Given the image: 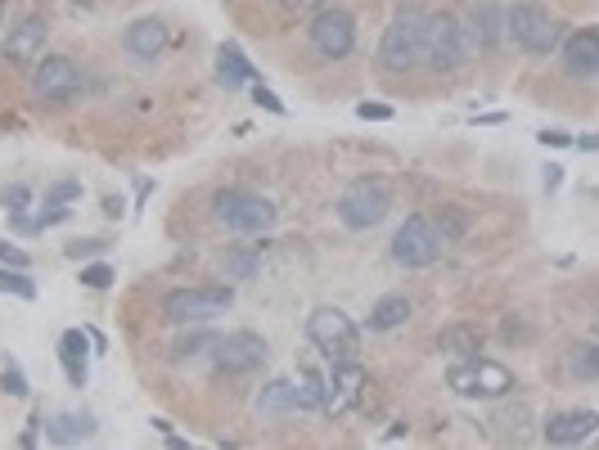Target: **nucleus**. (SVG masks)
Wrapping results in <instances>:
<instances>
[{
    "instance_id": "nucleus-23",
    "label": "nucleus",
    "mask_w": 599,
    "mask_h": 450,
    "mask_svg": "<svg viewBox=\"0 0 599 450\" xmlns=\"http://www.w3.org/2000/svg\"><path fill=\"white\" fill-rule=\"evenodd\" d=\"M221 333L208 324H185V333L172 342V365H190V360H208L217 351Z\"/></svg>"
},
{
    "instance_id": "nucleus-28",
    "label": "nucleus",
    "mask_w": 599,
    "mask_h": 450,
    "mask_svg": "<svg viewBox=\"0 0 599 450\" xmlns=\"http://www.w3.org/2000/svg\"><path fill=\"white\" fill-rule=\"evenodd\" d=\"M433 230L442 234V243H460L464 234L473 230V216L464 212V207L446 203V207H437V212H433Z\"/></svg>"
},
{
    "instance_id": "nucleus-50",
    "label": "nucleus",
    "mask_w": 599,
    "mask_h": 450,
    "mask_svg": "<svg viewBox=\"0 0 599 450\" xmlns=\"http://www.w3.org/2000/svg\"><path fill=\"white\" fill-rule=\"evenodd\" d=\"M0 14H5V0H0Z\"/></svg>"
},
{
    "instance_id": "nucleus-49",
    "label": "nucleus",
    "mask_w": 599,
    "mask_h": 450,
    "mask_svg": "<svg viewBox=\"0 0 599 450\" xmlns=\"http://www.w3.org/2000/svg\"><path fill=\"white\" fill-rule=\"evenodd\" d=\"M595 333H599V315H595Z\"/></svg>"
},
{
    "instance_id": "nucleus-22",
    "label": "nucleus",
    "mask_w": 599,
    "mask_h": 450,
    "mask_svg": "<svg viewBox=\"0 0 599 450\" xmlns=\"http://www.w3.org/2000/svg\"><path fill=\"white\" fill-rule=\"evenodd\" d=\"M253 410L262 419H280V414H298V383L293 378H266V387L257 392Z\"/></svg>"
},
{
    "instance_id": "nucleus-11",
    "label": "nucleus",
    "mask_w": 599,
    "mask_h": 450,
    "mask_svg": "<svg viewBox=\"0 0 599 450\" xmlns=\"http://www.w3.org/2000/svg\"><path fill=\"white\" fill-rule=\"evenodd\" d=\"M392 261L401 270H428L437 257H442V234L433 230V216H406L392 234Z\"/></svg>"
},
{
    "instance_id": "nucleus-42",
    "label": "nucleus",
    "mask_w": 599,
    "mask_h": 450,
    "mask_svg": "<svg viewBox=\"0 0 599 450\" xmlns=\"http://www.w3.org/2000/svg\"><path fill=\"white\" fill-rule=\"evenodd\" d=\"M356 117H365V122H388L392 104H370V99H365V104H356Z\"/></svg>"
},
{
    "instance_id": "nucleus-31",
    "label": "nucleus",
    "mask_w": 599,
    "mask_h": 450,
    "mask_svg": "<svg viewBox=\"0 0 599 450\" xmlns=\"http://www.w3.org/2000/svg\"><path fill=\"white\" fill-rule=\"evenodd\" d=\"M0 392H5V396H19V401H28V396H32L28 374H23V369L14 365L10 356H5V365H0Z\"/></svg>"
},
{
    "instance_id": "nucleus-17",
    "label": "nucleus",
    "mask_w": 599,
    "mask_h": 450,
    "mask_svg": "<svg viewBox=\"0 0 599 450\" xmlns=\"http://www.w3.org/2000/svg\"><path fill=\"white\" fill-rule=\"evenodd\" d=\"M167 41H172V32H167L163 18H136L127 27V36H122V50L136 63H158L167 54Z\"/></svg>"
},
{
    "instance_id": "nucleus-8",
    "label": "nucleus",
    "mask_w": 599,
    "mask_h": 450,
    "mask_svg": "<svg viewBox=\"0 0 599 450\" xmlns=\"http://www.w3.org/2000/svg\"><path fill=\"white\" fill-rule=\"evenodd\" d=\"M392 212V185L379 176H356L352 185L338 194V221L347 225V230H374V225H383Z\"/></svg>"
},
{
    "instance_id": "nucleus-29",
    "label": "nucleus",
    "mask_w": 599,
    "mask_h": 450,
    "mask_svg": "<svg viewBox=\"0 0 599 450\" xmlns=\"http://www.w3.org/2000/svg\"><path fill=\"white\" fill-rule=\"evenodd\" d=\"M568 374L577 383H599V342H577L568 351Z\"/></svg>"
},
{
    "instance_id": "nucleus-26",
    "label": "nucleus",
    "mask_w": 599,
    "mask_h": 450,
    "mask_svg": "<svg viewBox=\"0 0 599 450\" xmlns=\"http://www.w3.org/2000/svg\"><path fill=\"white\" fill-rule=\"evenodd\" d=\"M262 252H266V239L262 243H230L221 252V270L230 279H257L262 275Z\"/></svg>"
},
{
    "instance_id": "nucleus-14",
    "label": "nucleus",
    "mask_w": 599,
    "mask_h": 450,
    "mask_svg": "<svg viewBox=\"0 0 599 450\" xmlns=\"http://www.w3.org/2000/svg\"><path fill=\"white\" fill-rule=\"evenodd\" d=\"M563 77L572 81H595L599 77V27H577L559 41Z\"/></svg>"
},
{
    "instance_id": "nucleus-43",
    "label": "nucleus",
    "mask_w": 599,
    "mask_h": 450,
    "mask_svg": "<svg viewBox=\"0 0 599 450\" xmlns=\"http://www.w3.org/2000/svg\"><path fill=\"white\" fill-rule=\"evenodd\" d=\"M536 140H541L545 149H568V144H572V135H568V131H559V126H545V131L536 135Z\"/></svg>"
},
{
    "instance_id": "nucleus-16",
    "label": "nucleus",
    "mask_w": 599,
    "mask_h": 450,
    "mask_svg": "<svg viewBox=\"0 0 599 450\" xmlns=\"http://www.w3.org/2000/svg\"><path fill=\"white\" fill-rule=\"evenodd\" d=\"M599 432V410H554L541 423V437L550 446H581Z\"/></svg>"
},
{
    "instance_id": "nucleus-19",
    "label": "nucleus",
    "mask_w": 599,
    "mask_h": 450,
    "mask_svg": "<svg viewBox=\"0 0 599 450\" xmlns=\"http://www.w3.org/2000/svg\"><path fill=\"white\" fill-rule=\"evenodd\" d=\"M248 81H257V68L248 63L244 45H239V41H221L217 45V86L235 95V90H244Z\"/></svg>"
},
{
    "instance_id": "nucleus-10",
    "label": "nucleus",
    "mask_w": 599,
    "mask_h": 450,
    "mask_svg": "<svg viewBox=\"0 0 599 450\" xmlns=\"http://www.w3.org/2000/svg\"><path fill=\"white\" fill-rule=\"evenodd\" d=\"M86 77L77 68V59L68 54H41L37 68H32V99L37 104H73L82 95Z\"/></svg>"
},
{
    "instance_id": "nucleus-34",
    "label": "nucleus",
    "mask_w": 599,
    "mask_h": 450,
    "mask_svg": "<svg viewBox=\"0 0 599 450\" xmlns=\"http://www.w3.org/2000/svg\"><path fill=\"white\" fill-rule=\"evenodd\" d=\"M77 198H82V180H55L41 203H77Z\"/></svg>"
},
{
    "instance_id": "nucleus-46",
    "label": "nucleus",
    "mask_w": 599,
    "mask_h": 450,
    "mask_svg": "<svg viewBox=\"0 0 599 450\" xmlns=\"http://www.w3.org/2000/svg\"><path fill=\"white\" fill-rule=\"evenodd\" d=\"M572 144L586 149V153H599V135H572Z\"/></svg>"
},
{
    "instance_id": "nucleus-48",
    "label": "nucleus",
    "mask_w": 599,
    "mask_h": 450,
    "mask_svg": "<svg viewBox=\"0 0 599 450\" xmlns=\"http://www.w3.org/2000/svg\"><path fill=\"white\" fill-rule=\"evenodd\" d=\"M280 5H293V9H302V5H325V0H280Z\"/></svg>"
},
{
    "instance_id": "nucleus-5",
    "label": "nucleus",
    "mask_w": 599,
    "mask_h": 450,
    "mask_svg": "<svg viewBox=\"0 0 599 450\" xmlns=\"http://www.w3.org/2000/svg\"><path fill=\"white\" fill-rule=\"evenodd\" d=\"M230 306H235V288L230 284H181L172 288V293L163 297V315L172 324H212L221 320V315H230Z\"/></svg>"
},
{
    "instance_id": "nucleus-37",
    "label": "nucleus",
    "mask_w": 599,
    "mask_h": 450,
    "mask_svg": "<svg viewBox=\"0 0 599 450\" xmlns=\"http://www.w3.org/2000/svg\"><path fill=\"white\" fill-rule=\"evenodd\" d=\"M68 216H73V203H41L37 221H41V230H50V225H64Z\"/></svg>"
},
{
    "instance_id": "nucleus-12",
    "label": "nucleus",
    "mask_w": 599,
    "mask_h": 450,
    "mask_svg": "<svg viewBox=\"0 0 599 450\" xmlns=\"http://www.w3.org/2000/svg\"><path fill=\"white\" fill-rule=\"evenodd\" d=\"M212 365H217V374H253L257 365L266 360V338L253 329H235V333H221L217 351H212Z\"/></svg>"
},
{
    "instance_id": "nucleus-33",
    "label": "nucleus",
    "mask_w": 599,
    "mask_h": 450,
    "mask_svg": "<svg viewBox=\"0 0 599 450\" xmlns=\"http://www.w3.org/2000/svg\"><path fill=\"white\" fill-rule=\"evenodd\" d=\"M0 207H5V212H23V207H32V189L23 185V180L0 185Z\"/></svg>"
},
{
    "instance_id": "nucleus-32",
    "label": "nucleus",
    "mask_w": 599,
    "mask_h": 450,
    "mask_svg": "<svg viewBox=\"0 0 599 450\" xmlns=\"http://www.w3.org/2000/svg\"><path fill=\"white\" fill-rule=\"evenodd\" d=\"M113 279H118V275H113L109 261H86V266H82V288H95V293H100V288H109Z\"/></svg>"
},
{
    "instance_id": "nucleus-24",
    "label": "nucleus",
    "mask_w": 599,
    "mask_h": 450,
    "mask_svg": "<svg viewBox=\"0 0 599 450\" xmlns=\"http://www.w3.org/2000/svg\"><path fill=\"white\" fill-rule=\"evenodd\" d=\"M469 27H473V41L487 45V50L505 41V9H500V0H473Z\"/></svg>"
},
{
    "instance_id": "nucleus-18",
    "label": "nucleus",
    "mask_w": 599,
    "mask_h": 450,
    "mask_svg": "<svg viewBox=\"0 0 599 450\" xmlns=\"http://www.w3.org/2000/svg\"><path fill=\"white\" fill-rule=\"evenodd\" d=\"M91 333L86 329H64L59 333V365H64L68 383L73 387H86L91 383Z\"/></svg>"
},
{
    "instance_id": "nucleus-44",
    "label": "nucleus",
    "mask_w": 599,
    "mask_h": 450,
    "mask_svg": "<svg viewBox=\"0 0 599 450\" xmlns=\"http://www.w3.org/2000/svg\"><path fill=\"white\" fill-rule=\"evenodd\" d=\"M37 441H41V414H32L28 428L19 432V446H37Z\"/></svg>"
},
{
    "instance_id": "nucleus-4",
    "label": "nucleus",
    "mask_w": 599,
    "mask_h": 450,
    "mask_svg": "<svg viewBox=\"0 0 599 450\" xmlns=\"http://www.w3.org/2000/svg\"><path fill=\"white\" fill-rule=\"evenodd\" d=\"M505 36L523 54L545 59V54H554V45L563 41V23L545 5H536V0H514V5L505 9Z\"/></svg>"
},
{
    "instance_id": "nucleus-7",
    "label": "nucleus",
    "mask_w": 599,
    "mask_h": 450,
    "mask_svg": "<svg viewBox=\"0 0 599 450\" xmlns=\"http://www.w3.org/2000/svg\"><path fill=\"white\" fill-rule=\"evenodd\" d=\"M307 338L329 365L361 356V324H356L343 306H316V311L307 315Z\"/></svg>"
},
{
    "instance_id": "nucleus-3",
    "label": "nucleus",
    "mask_w": 599,
    "mask_h": 450,
    "mask_svg": "<svg viewBox=\"0 0 599 450\" xmlns=\"http://www.w3.org/2000/svg\"><path fill=\"white\" fill-rule=\"evenodd\" d=\"M212 216H217V225H226L230 234H271L280 212H275V203L266 194H257V189L221 185L217 194H212Z\"/></svg>"
},
{
    "instance_id": "nucleus-35",
    "label": "nucleus",
    "mask_w": 599,
    "mask_h": 450,
    "mask_svg": "<svg viewBox=\"0 0 599 450\" xmlns=\"http://www.w3.org/2000/svg\"><path fill=\"white\" fill-rule=\"evenodd\" d=\"M104 252H109V239H77V243H68V257H73V261L104 257Z\"/></svg>"
},
{
    "instance_id": "nucleus-9",
    "label": "nucleus",
    "mask_w": 599,
    "mask_h": 450,
    "mask_svg": "<svg viewBox=\"0 0 599 450\" xmlns=\"http://www.w3.org/2000/svg\"><path fill=\"white\" fill-rule=\"evenodd\" d=\"M356 14L352 9H343V5H325V9H316L311 14V23H307V41H311V50L320 54V59H352L356 54Z\"/></svg>"
},
{
    "instance_id": "nucleus-40",
    "label": "nucleus",
    "mask_w": 599,
    "mask_h": 450,
    "mask_svg": "<svg viewBox=\"0 0 599 450\" xmlns=\"http://www.w3.org/2000/svg\"><path fill=\"white\" fill-rule=\"evenodd\" d=\"M500 333H505L509 342H532V329H527L518 315H505V324H500Z\"/></svg>"
},
{
    "instance_id": "nucleus-38",
    "label": "nucleus",
    "mask_w": 599,
    "mask_h": 450,
    "mask_svg": "<svg viewBox=\"0 0 599 450\" xmlns=\"http://www.w3.org/2000/svg\"><path fill=\"white\" fill-rule=\"evenodd\" d=\"M253 104H257V108H266V113H280V117L289 113V104H284V99L275 95L271 86H253Z\"/></svg>"
},
{
    "instance_id": "nucleus-13",
    "label": "nucleus",
    "mask_w": 599,
    "mask_h": 450,
    "mask_svg": "<svg viewBox=\"0 0 599 450\" xmlns=\"http://www.w3.org/2000/svg\"><path fill=\"white\" fill-rule=\"evenodd\" d=\"M46 36H50V23L41 14H23L19 23L5 32V45H0V63H10V68H37L41 50H46Z\"/></svg>"
},
{
    "instance_id": "nucleus-39",
    "label": "nucleus",
    "mask_w": 599,
    "mask_h": 450,
    "mask_svg": "<svg viewBox=\"0 0 599 450\" xmlns=\"http://www.w3.org/2000/svg\"><path fill=\"white\" fill-rule=\"evenodd\" d=\"M0 266H19V270H32V257L19 248V243H5V239H0Z\"/></svg>"
},
{
    "instance_id": "nucleus-21",
    "label": "nucleus",
    "mask_w": 599,
    "mask_h": 450,
    "mask_svg": "<svg viewBox=\"0 0 599 450\" xmlns=\"http://www.w3.org/2000/svg\"><path fill=\"white\" fill-rule=\"evenodd\" d=\"M95 437V419L86 410H59L46 423V441L50 446H77V441Z\"/></svg>"
},
{
    "instance_id": "nucleus-2",
    "label": "nucleus",
    "mask_w": 599,
    "mask_h": 450,
    "mask_svg": "<svg viewBox=\"0 0 599 450\" xmlns=\"http://www.w3.org/2000/svg\"><path fill=\"white\" fill-rule=\"evenodd\" d=\"M446 387H451L455 396H464V401H505V396H514L518 378H514V369L500 365V360L469 356V360H451Z\"/></svg>"
},
{
    "instance_id": "nucleus-30",
    "label": "nucleus",
    "mask_w": 599,
    "mask_h": 450,
    "mask_svg": "<svg viewBox=\"0 0 599 450\" xmlns=\"http://www.w3.org/2000/svg\"><path fill=\"white\" fill-rule=\"evenodd\" d=\"M0 293L19 297V302H37V279L19 266H0Z\"/></svg>"
},
{
    "instance_id": "nucleus-47",
    "label": "nucleus",
    "mask_w": 599,
    "mask_h": 450,
    "mask_svg": "<svg viewBox=\"0 0 599 450\" xmlns=\"http://www.w3.org/2000/svg\"><path fill=\"white\" fill-rule=\"evenodd\" d=\"M91 333V347H95V356H104V347H109V342H104V333L100 329H86Z\"/></svg>"
},
{
    "instance_id": "nucleus-1",
    "label": "nucleus",
    "mask_w": 599,
    "mask_h": 450,
    "mask_svg": "<svg viewBox=\"0 0 599 450\" xmlns=\"http://www.w3.org/2000/svg\"><path fill=\"white\" fill-rule=\"evenodd\" d=\"M424 23H428V9L419 0H401L392 9V23L379 41L383 72H410L415 63H424Z\"/></svg>"
},
{
    "instance_id": "nucleus-41",
    "label": "nucleus",
    "mask_w": 599,
    "mask_h": 450,
    "mask_svg": "<svg viewBox=\"0 0 599 450\" xmlns=\"http://www.w3.org/2000/svg\"><path fill=\"white\" fill-rule=\"evenodd\" d=\"M541 189H545V194H559V189H563V167H559V162H545V167H541Z\"/></svg>"
},
{
    "instance_id": "nucleus-36",
    "label": "nucleus",
    "mask_w": 599,
    "mask_h": 450,
    "mask_svg": "<svg viewBox=\"0 0 599 450\" xmlns=\"http://www.w3.org/2000/svg\"><path fill=\"white\" fill-rule=\"evenodd\" d=\"M5 221H10V230H14V234H23V239L41 234V221L28 212V207H23V212H5Z\"/></svg>"
},
{
    "instance_id": "nucleus-45",
    "label": "nucleus",
    "mask_w": 599,
    "mask_h": 450,
    "mask_svg": "<svg viewBox=\"0 0 599 450\" xmlns=\"http://www.w3.org/2000/svg\"><path fill=\"white\" fill-rule=\"evenodd\" d=\"M104 216H109V221H122V198L118 194L104 198Z\"/></svg>"
},
{
    "instance_id": "nucleus-25",
    "label": "nucleus",
    "mask_w": 599,
    "mask_h": 450,
    "mask_svg": "<svg viewBox=\"0 0 599 450\" xmlns=\"http://www.w3.org/2000/svg\"><path fill=\"white\" fill-rule=\"evenodd\" d=\"M406 320H410V297L406 293H383L379 302L370 306V315H365V329L370 333H392Z\"/></svg>"
},
{
    "instance_id": "nucleus-6",
    "label": "nucleus",
    "mask_w": 599,
    "mask_h": 450,
    "mask_svg": "<svg viewBox=\"0 0 599 450\" xmlns=\"http://www.w3.org/2000/svg\"><path fill=\"white\" fill-rule=\"evenodd\" d=\"M469 54H473V41H469V32H464L460 18L446 14V9L428 14V23H424V63L437 72V77L460 72L464 63H469Z\"/></svg>"
},
{
    "instance_id": "nucleus-15",
    "label": "nucleus",
    "mask_w": 599,
    "mask_h": 450,
    "mask_svg": "<svg viewBox=\"0 0 599 450\" xmlns=\"http://www.w3.org/2000/svg\"><path fill=\"white\" fill-rule=\"evenodd\" d=\"M365 396V365L361 360H334V369H329V392H325V410L329 419H338V414L356 410Z\"/></svg>"
},
{
    "instance_id": "nucleus-27",
    "label": "nucleus",
    "mask_w": 599,
    "mask_h": 450,
    "mask_svg": "<svg viewBox=\"0 0 599 450\" xmlns=\"http://www.w3.org/2000/svg\"><path fill=\"white\" fill-rule=\"evenodd\" d=\"M298 410H325V392H329V374H320L316 365H298Z\"/></svg>"
},
{
    "instance_id": "nucleus-20",
    "label": "nucleus",
    "mask_w": 599,
    "mask_h": 450,
    "mask_svg": "<svg viewBox=\"0 0 599 450\" xmlns=\"http://www.w3.org/2000/svg\"><path fill=\"white\" fill-rule=\"evenodd\" d=\"M437 347H442V356H451V360H469V356H482L487 333L469 320H451V324L437 329Z\"/></svg>"
}]
</instances>
